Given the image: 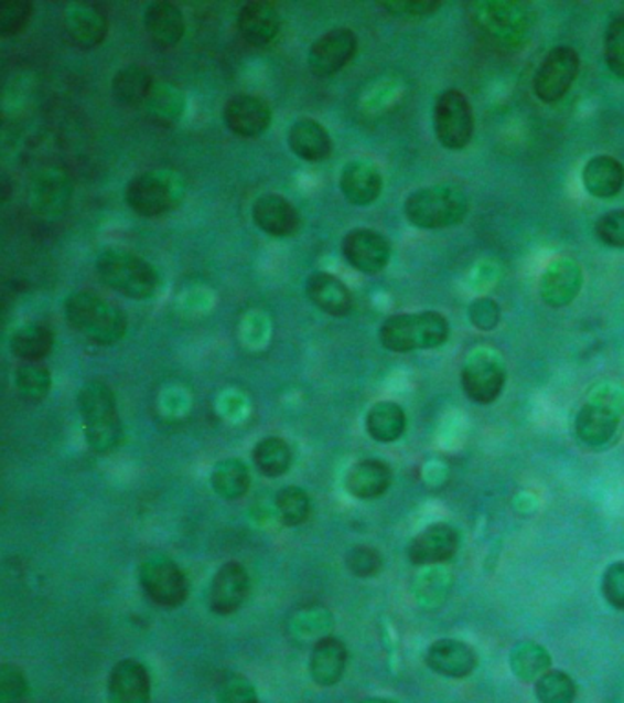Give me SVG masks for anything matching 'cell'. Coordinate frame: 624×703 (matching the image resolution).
Here are the masks:
<instances>
[{
  "label": "cell",
  "instance_id": "47",
  "mask_svg": "<svg viewBox=\"0 0 624 703\" xmlns=\"http://www.w3.org/2000/svg\"><path fill=\"white\" fill-rule=\"evenodd\" d=\"M469 319L473 322L474 328H478L482 332H491L501 324V305L491 297H480L476 301L471 302Z\"/></svg>",
  "mask_w": 624,
  "mask_h": 703
},
{
  "label": "cell",
  "instance_id": "17",
  "mask_svg": "<svg viewBox=\"0 0 624 703\" xmlns=\"http://www.w3.org/2000/svg\"><path fill=\"white\" fill-rule=\"evenodd\" d=\"M460 546V535L454 528L443 522L426 528L410 541L409 561L416 566H431V564L447 563L456 555Z\"/></svg>",
  "mask_w": 624,
  "mask_h": 703
},
{
  "label": "cell",
  "instance_id": "22",
  "mask_svg": "<svg viewBox=\"0 0 624 703\" xmlns=\"http://www.w3.org/2000/svg\"><path fill=\"white\" fill-rule=\"evenodd\" d=\"M427 667L443 678H467L478 665V658L469 645L458 639H438L426 654Z\"/></svg>",
  "mask_w": 624,
  "mask_h": 703
},
{
  "label": "cell",
  "instance_id": "3",
  "mask_svg": "<svg viewBox=\"0 0 624 703\" xmlns=\"http://www.w3.org/2000/svg\"><path fill=\"white\" fill-rule=\"evenodd\" d=\"M471 10L474 26L495 46L518 50L528 43L534 26L528 6L512 0H484L474 2Z\"/></svg>",
  "mask_w": 624,
  "mask_h": 703
},
{
  "label": "cell",
  "instance_id": "33",
  "mask_svg": "<svg viewBox=\"0 0 624 703\" xmlns=\"http://www.w3.org/2000/svg\"><path fill=\"white\" fill-rule=\"evenodd\" d=\"M10 347L17 358L26 363H35L46 358L54 349V333L41 322H26L13 332Z\"/></svg>",
  "mask_w": 624,
  "mask_h": 703
},
{
  "label": "cell",
  "instance_id": "12",
  "mask_svg": "<svg viewBox=\"0 0 624 703\" xmlns=\"http://www.w3.org/2000/svg\"><path fill=\"white\" fill-rule=\"evenodd\" d=\"M581 71V57L570 46H557L546 54L534 77L535 96L542 103H557L570 92Z\"/></svg>",
  "mask_w": 624,
  "mask_h": 703
},
{
  "label": "cell",
  "instance_id": "39",
  "mask_svg": "<svg viewBox=\"0 0 624 703\" xmlns=\"http://www.w3.org/2000/svg\"><path fill=\"white\" fill-rule=\"evenodd\" d=\"M535 694L540 703H573L577 699V685L566 672L548 671L535 682Z\"/></svg>",
  "mask_w": 624,
  "mask_h": 703
},
{
  "label": "cell",
  "instance_id": "36",
  "mask_svg": "<svg viewBox=\"0 0 624 703\" xmlns=\"http://www.w3.org/2000/svg\"><path fill=\"white\" fill-rule=\"evenodd\" d=\"M249 482L251 478H249L248 468L237 458L216 464L211 475V486L215 489V493L226 500L243 499L244 494L248 493Z\"/></svg>",
  "mask_w": 624,
  "mask_h": 703
},
{
  "label": "cell",
  "instance_id": "9",
  "mask_svg": "<svg viewBox=\"0 0 624 703\" xmlns=\"http://www.w3.org/2000/svg\"><path fill=\"white\" fill-rule=\"evenodd\" d=\"M434 132L447 151H463L473 140L474 114L469 97L456 88L438 96L432 113Z\"/></svg>",
  "mask_w": 624,
  "mask_h": 703
},
{
  "label": "cell",
  "instance_id": "29",
  "mask_svg": "<svg viewBox=\"0 0 624 703\" xmlns=\"http://www.w3.org/2000/svg\"><path fill=\"white\" fill-rule=\"evenodd\" d=\"M348 652L341 639L321 638L310 656V674L321 688H332L345 674Z\"/></svg>",
  "mask_w": 624,
  "mask_h": 703
},
{
  "label": "cell",
  "instance_id": "38",
  "mask_svg": "<svg viewBox=\"0 0 624 703\" xmlns=\"http://www.w3.org/2000/svg\"><path fill=\"white\" fill-rule=\"evenodd\" d=\"M147 113L160 124H176L185 110V96L176 86L154 85L151 96L146 102Z\"/></svg>",
  "mask_w": 624,
  "mask_h": 703
},
{
  "label": "cell",
  "instance_id": "24",
  "mask_svg": "<svg viewBox=\"0 0 624 703\" xmlns=\"http://www.w3.org/2000/svg\"><path fill=\"white\" fill-rule=\"evenodd\" d=\"M306 296L321 312L332 317L348 316L354 307V297L348 286L326 271H315L308 277Z\"/></svg>",
  "mask_w": 624,
  "mask_h": 703
},
{
  "label": "cell",
  "instance_id": "32",
  "mask_svg": "<svg viewBox=\"0 0 624 703\" xmlns=\"http://www.w3.org/2000/svg\"><path fill=\"white\" fill-rule=\"evenodd\" d=\"M407 429V414L394 402H379L366 414V430L379 444H392Z\"/></svg>",
  "mask_w": 624,
  "mask_h": 703
},
{
  "label": "cell",
  "instance_id": "43",
  "mask_svg": "<svg viewBox=\"0 0 624 703\" xmlns=\"http://www.w3.org/2000/svg\"><path fill=\"white\" fill-rule=\"evenodd\" d=\"M33 6L24 0H10L0 4V35L13 38L32 21Z\"/></svg>",
  "mask_w": 624,
  "mask_h": 703
},
{
  "label": "cell",
  "instance_id": "49",
  "mask_svg": "<svg viewBox=\"0 0 624 703\" xmlns=\"http://www.w3.org/2000/svg\"><path fill=\"white\" fill-rule=\"evenodd\" d=\"M218 703H257V691L248 678L232 677L224 680L216 693Z\"/></svg>",
  "mask_w": 624,
  "mask_h": 703
},
{
  "label": "cell",
  "instance_id": "41",
  "mask_svg": "<svg viewBox=\"0 0 624 703\" xmlns=\"http://www.w3.org/2000/svg\"><path fill=\"white\" fill-rule=\"evenodd\" d=\"M17 391L30 402H41L49 396L52 376L44 366L37 363H24L15 372Z\"/></svg>",
  "mask_w": 624,
  "mask_h": 703
},
{
  "label": "cell",
  "instance_id": "37",
  "mask_svg": "<svg viewBox=\"0 0 624 703\" xmlns=\"http://www.w3.org/2000/svg\"><path fill=\"white\" fill-rule=\"evenodd\" d=\"M291 449L282 438L269 436L260 440L254 449V462L266 477H282L291 468Z\"/></svg>",
  "mask_w": 624,
  "mask_h": 703
},
{
  "label": "cell",
  "instance_id": "5",
  "mask_svg": "<svg viewBox=\"0 0 624 703\" xmlns=\"http://www.w3.org/2000/svg\"><path fill=\"white\" fill-rule=\"evenodd\" d=\"M65 316L72 328L103 347L118 343L127 332V316L112 302L90 291H76L66 297Z\"/></svg>",
  "mask_w": 624,
  "mask_h": 703
},
{
  "label": "cell",
  "instance_id": "30",
  "mask_svg": "<svg viewBox=\"0 0 624 703\" xmlns=\"http://www.w3.org/2000/svg\"><path fill=\"white\" fill-rule=\"evenodd\" d=\"M288 146L297 158L312 163L326 160L332 155V138L323 125L313 119H299L291 125Z\"/></svg>",
  "mask_w": 624,
  "mask_h": 703
},
{
  "label": "cell",
  "instance_id": "4",
  "mask_svg": "<svg viewBox=\"0 0 624 703\" xmlns=\"http://www.w3.org/2000/svg\"><path fill=\"white\" fill-rule=\"evenodd\" d=\"M96 269L103 285L136 301H147L157 296L162 285L152 264L123 249L103 252L97 257Z\"/></svg>",
  "mask_w": 624,
  "mask_h": 703
},
{
  "label": "cell",
  "instance_id": "28",
  "mask_svg": "<svg viewBox=\"0 0 624 703\" xmlns=\"http://www.w3.org/2000/svg\"><path fill=\"white\" fill-rule=\"evenodd\" d=\"M66 32L82 49H96L107 38V19L96 6L71 4L66 8Z\"/></svg>",
  "mask_w": 624,
  "mask_h": 703
},
{
  "label": "cell",
  "instance_id": "21",
  "mask_svg": "<svg viewBox=\"0 0 624 703\" xmlns=\"http://www.w3.org/2000/svg\"><path fill=\"white\" fill-rule=\"evenodd\" d=\"M341 193L352 205L366 207L374 204L383 191V174L370 160H352L343 167L340 180Z\"/></svg>",
  "mask_w": 624,
  "mask_h": 703
},
{
  "label": "cell",
  "instance_id": "19",
  "mask_svg": "<svg viewBox=\"0 0 624 703\" xmlns=\"http://www.w3.org/2000/svg\"><path fill=\"white\" fill-rule=\"evenodd\" d=\"M249 592V575L240 563H226L211 583V610L220 616L237 613Z\"/></svg>",
  "mask_w": 624,
  "mask_h": 703
},
{
  "label": "cell",
  "instance_id": "20",
  "mask_svg": "<svg viewBox=\"0 0 624 703\" xmlns=\"http://www.w3.org/2000/svg\"><path fill=\"white\" fill-rule=\"evenodd\" d=\"M251 216L260 232L275 238L295 235L301 226V216L295 205L280 194H262L255 200Z\"/></svg>",
  "mask_w": 624,
  "mask_h": 703
},
{
  "label": "cell",
  "instance_id": "14",
  "mask_svg": "<svg viewBox=\"0 0 624 703\" xmlns=\"http://www.w3.org/2000/svg\"><path fill=\"white\" fill-rule=\"evenodd\" d=\"M356 52V33L348 28H335L312 44L308 65L315 76H334L354 60Z\"/></svg>",
  "mask_w": 624,
  "mask_h": 703
},
{
  "label": "cell",
  "instance_id": "26",
  "mask_svg": "<svg viewBox=\"0 0 624 703\" xmlns=\"http://www.w3.org/2000/svg\"><path fill=\"white\" fill-rule=\"evenodd\" d=\"M237 26L246 43L266 46L279 35V11L268 2H248L238 11Z\"/></svg>",
  "mask_w": 624,
  "mask_h": 703
},
{
  "label": "cell",
  "instance_id": "16",
  "mask_svg": "<svg viewBox=\"0 0 624 703\" xmlns=\"http://www.w3.org/2000/svg\"><path fill=\"white\" fill-rule=\"evenodd\" d=\"M584 285L581 264L570 257L548 264L540 277V297L551 308H564L575 301Z\"/></svg>",
  "mask_w": 624,
  "mask_h": 703
},
{
  "label": "cell",
  "instance_id": "48",
  "mask_svg": "<svg viewBox=\"0 0 624 703\" xmlns=\"http://www.w3.org/2000/svg\"><path fill=\"white\" fill-rule=\"evenodd\" d=\"M346 566L357 577H374L381 572L383 558L374 547L357 546L348 552Z\"/></svg>",
  "mask_w": 624,
  "mask_h": 703
},
{
  "label": "cell",
  "instance_id": "8",
  "mask_svg": "<svg viewBox=\"0 0 624 703\" xmlns=\"http://www.w3.org/2000/svg\"><path fill=\"white\" fill-rule=\"evenodd\" d=\"M185 199V182L179 172L160 169L143 172L130 180L125 189V200L130 210L147 219L165 215L182 204Z\"/></svg>",
  "mask_w": 624,
  "mask_h": 703
},
{
  "label": "cell",
  "instance_id": "23",
  "mask_svg": "<svg viewBox=\"0 0 624 703\" xmlns=\"http://www.w3.org/2000/svg\"><path fill=\"white\" fill-rule=\"evenodd\" d=\"M108 703H151V677L140 661L123 660L108 678Z\"/></svg>",
  "mask_w": 624,
  "mask_h": 703
},
{
  "label": "cell",
  "instance_id": "40",
  "mask_svg": "<svg viewBox=\"0 0 624 703\" xmlns=\"http://www.w3.org/2000/svg\"><path fill=\"white\" fill-rule=\"evenodd\" d=\"M277 511L286 526H301L312 511V502L306 491L295 486L280 489L277 494Z\"/></svg>",
  "mask_w": 624,
  "mask_h": 703
},
{
  "label": "cell",
  "instance_id": "27",
  "mask_svg": "<svg viewBox=\"0 0 624 703\" xmlns=\"http://www.w3.org/2000/svg\"><path fill=\"white\" fill-rule=\"evenodd\" d=\"M582 183L595 199H614L624 188V166L609 155L593 157L582 169Z\"/></svg>",
  "mask_w": 624,
  "mask_h": 703
},
{
  "label": "cell",
  "instance_id": "13",
  "mask_svg": "<svg viewBox=\"0 0 624 703\" xmlns=\"http://www.w3.org/2000/svg\"><path fill=\"white\" fill-rule=\"evenodd\" d=\"M74 185L63 169L50 167L33 178L30 205L35 216L44 222H60L71 207Z\"/></svg>",
  "mask_w": 624,
  "mask_h": 703
},
{
  "label": "cell",
  "instance_id": "31",
  "mask_svg": "<svg viewBox=\"0 0 624 703\" xmlns=\"http://www.w3.org/2000/svg\"><path fill=\"white\" fill-rule=\"evenodd\" d=\"M392 482V472L381 460H361L348 471L346 489L359 500L379 499L387 493Z\"/></svg>",
  "mask_w": 624,
  "mask_h": 703
},
{
  "label": "cell",
  "instance_id": "7",
  "mask_svg": "<svg viewBox=\"0 0 624 703\" xmlns=\"http://www.w3.org/2000/svg\"><path fill=\"white\" fill-rule=\"evenodd\" d=\"M624 414V392L603 383L593 391L575 416V436L590 449L604 447L614 440Z\"/></svg>",
  "mask_w": 624,
  "mask_h": 703
},
{
  "label": "cell",
  "instance_id": "35",
  "mask_svg": "<svg viewBox=\"0 0 624 703\" xmlns=\"http://www.w3.org/2000/svg\"><path fill=\"white\" fill-rule=\"evenodd\" d=\"M512 671L518 680L526 683H534L546 674L551 667V654L544 649L542 645L535 641H523L515 645V649L509 654Z\"/></svg>",
  "mask_w": 624,
  "mask_h": 703
},
{
  "label": "cell",
  "instance_id": "42",
  "mask_svg": "<svg viewBox=\"0 0 624 703\" xmlns=\"http://www.w3.org/2000/svg\"><path fill=\"white\" fill-rule=\"evenodd\" d=\"M604 61L617 79H624V15L614 19L606 28Z\"/></svg>",
  "mask_w": 624,
  "mask_h": 703
},
{
  "label": "cell",
  "instance_id": "15",
  "mask_svg": "<svg viewBox=\"0 0 624 703\" xmlns=\"http://www.w3.org/2000/svg\"><path fill=\"white\" fill-rule=\"evenodd\" d=\"M343 257L361 274L376 275L390 263L392 246L381 233L359 227L343 238Z\"/></svg>",
  "mask_w": 624,
  "mask_h": 703
},
{
  "label": "cell",
  "instance_id": "51",
  "mask_svg": "<svg viewBox=\"0 0 624 703\" xmlns=\"http://www.w3.org/2000/svg\"><path fill=\"white\" fill-rule=\"evenodd\" d=\"M359 703H398L392 699H381V696H372V699L361 700Z\"/></svg>",
  "mask_w": 624,
  "mask_h": 703
},
{
  "label": "cell",
  "instance_id": "45",
  "mask_svg": "<svg viewBox=\"0 0 624 703\" xmlns=\"http://www.w3.org/2000/svg\"><path fill=\"white\" fill-rule=\"evenodd\" d=\"M28 680L19 667H0V703H21L26 699Z\"/></svg>",
  "mask_w": 624,
  "mask_h": 703
},
{
  "label": "cell",
  "instance_id": "6",
  "mask_svg": "<svg viewBox=\"0 0 624 703\" xmlns=\"http://www.w3.org/2000/svg\"><path fill=\"white\" fill-rule=\"evenodd\" d=\"M79 413L88 446L97 452L112 451L123 436L118 403L107 383L88 382L79 392Z\"/></svg>",
  "mask_w": 624,
  "mask_h": 703
},
{
  "label": "cell",
  "instance_id": "2",
  "mask_svg": "<svg viewBox=\"0 0 624 703\" xmlns=\"http://www.w3.org/2000/svg\"><path fill=\"white\" fill-rule=\"evenodd\" d=\"M451 335L449 319L438 312L398 313L379 328V341L398 354L442 347Z\"/></svg>",
  "mask_w": 624,
  "mask_h": 703
},
{
  "label": "cell",
  "instance_id": "18",
  "mask_svg": "<svg viewBox=\"0 0 624 703\" xmlns=\"http://www.w3.org/2000/svg\"><path fill=\"white\" fill-rule=\"evenodd\" d=\"M224 121L233 135L240 138H259L271 125V108L257 96H235L224 108Z\"/></svg>",
  "mask_w": 624,
  "mask_h": 703
},
{
  "label": "cell",
  "instance_id": "50",
  "mask_svg": "<svg viewBox=\"0 0 624 703\" xmlns=\"http://www.w3.org/2000/svg\"><path fill=\"white\" fill-rule=\"evenodd\" d=\"M603 596L610 607L624 610V561L610 564L604 572Z\"/></svg>",
  "mask_w": 624,
  "mask_h": 703
},
{
  "label": "cell",
  "instance_id": "1",
  "mask_svg": "<svg viewBox=\"0 0 624 703\" xmlns=\"http://www.w3.org/2000/svg\"><path fill=\"white\" fill-rule=\"evenodd\" d=\"M405 216L420 230H445L465 221L469 199L456 183H437L418 189L405 200Z\"/></svg>",
  "mask_w": 624,
  "mask_h": 703
},
{
  "label": "cell",
  "instance_id": "46",
  "mask_svg": "<svg viewBox=\"0 0 624 703\" xmlns=\"http://www.w3.org/2000/svg\"><path fill=\"white\" fill-rule=\"evenodd\" d=\"M595 235L604 246L624 249V210L609 211L599 216Z\"/></svg>",
  "mask_w": 624,
  "mask_h": 703
},
{
  "label": "cell",
  "instance_id": "10",
  "mask_svg": "<svg viewBox=\"0 0 624 703\" xmlns=\"http://www.w3.org/2000/svg\"><path fill=\"white\" fill-rule=\"evenodd\" d=\"M506 363L493 350H474L462 366V388L471 402L491 405L506 387Z\"/></svg>",
  "mask_w": 624,
  "mask_h": 703
},
{
  "label": "cell",
  "instance_id": "44",
  "mask_svg": "<svg viewBox=\"0 0 624 703\" xmlns=\"http://www.w3.org/2000/svg\"><path fill=\"white\" fill-rule=\"evenodd\" d=\"M379 6L387 11L388 15L416 21V19L434 15L442 8V2H438V0H388Z\"/></svg>",
  "mask_w": 624,
  "mask_h": 703
},
{
  "label": "cell",
  "instance_id": "25",
  "mask_svg": "<svg viewBox=\"0 0 624 703\" xmlns=\"http://www.w3.org/2000/svg\"><path fill=\"white\" fill-rule=\"evenodd\" d=\"M143 26L158 46L173 49L183 39L185 19L179 6L160 0L147 6L143 13Z\"/></svg>",
  "mask_w": 624,
  "mask_h": 703
},
{
  "label": "cell",
  "instance_id": "11",
  "mask_svg": "<svg viewBox=\"0 0 624 703\" xmlns=\"http://www.w3.org/2000/svg\"><path fill=\"white\" fill-rule=\"evenodd\" d=\"M141 588L158 607L176 608L185 603L187 579L179 564L168 555H151L140 568Z\"/></svg>",
  "mask_w": 624,
  "mask_h": 703
},
{
  "label": "cell",
  "instance_id": "34",
  "mask_svg": "<svg viewBox=\"0 0 624 703\" xmlns=\"http://www.w3.org/2000/svg\"><path fill=\"white\" fill-rule=\"evenodd\" d=\"M154 88V81L146 68L138 65L125 66L114 76L112 96L116 102L127 107L146 105Z\"/></svg>",
  "mask_w": 624,
  "mask_h": 703
}]
</instances>
